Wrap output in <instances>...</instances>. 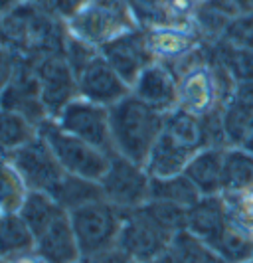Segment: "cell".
Returning <instances> with one entry per match:
<instances>
[{
    "mask_svg": "<svg viewBox=\"0 0 253 263\" xmlns=\"http://www.w3.org/2000/svg\"><path fill=\"white\" fill-rule=\"evenodd\" d=\"M131 263H137V261H131Z\"/></svg>",
    "mask_w": 253,
    "mask_h": 263,
    "instance_id": "obj_37",
    "label": "cell"
},
{
    "mask_svg": "<svg viewBox=\"0 0 253 263\" xmlns=\"http://www.w3.org/2000/svg\"><path fill=\"white\" fill-rule=\"evenodd\" d=\"M123 220L125 212L107 200H97L69 212V222L81 253H95L117 246Z\"/></svg>",
    "mask_w": 253,
    "mask_h": 263,
    "instance_id": "obj_4",
    "label": "cell"
},
{
    "mask_svg": "<svg viewBox=\"0 0 253 263\" xmlns=\"http://www.w3.org/2000/svg\"><path fill=\"white\" fill-rule=\"evenodd\" d=\"M227 204L229 222L247 230L253 236V188L241 190V192H229L224 194Z\"/></svg>",
    "mask_w": 253,
    "mask_h": 263,
    "instance_id": "obj_29",
    "label": "cell"
},
{
    "mask_svg": "<svg viewBox=\"0 0 253 263\" xmlns=\"http://www.w3.org/2000/svg\"><path fill=\"white\" fill-rule=\"evenodd\" d=\"M18 214L26 222V226L30 228V232L34 234V237H38L53 222H57L62 216H66L67 212L55 202V198L52 194L30 190Z\"/></svg>",
    "mask_w": 253,
    "mask_h": 263,
    "instance_id": "obj_20",
    "label": "cell"
},
{
    "mask_svg": "<svg viewBox=\"0 0 253 263\" xmlns=\"http://www.w3.org/2000/svg\"><path fill=\"white\" fill-rule=\"evenodd\" d=\"M162 257L168 263H224L208 241L188 230H182L172 237Z\"/></svg>",
    "mask_w": 253,
    "mask_h": 263,
    "instance_id": "obj_22",
    "label": "cell"
},
{
    "mask_svg": "<svg viewBox=\"0 0 253 263\" xmlns=\"http://www.w3.org/2000/svg\"><path fill=\"white\" fill-rule=\"evenodd\" d=\"M229 224V214L224 194L202 196L194 206L188 208L186 230L212 246Z\"/></svg>",
    "mask_w": 253,
    "mask_h": 263,
    "instance_id": "obj_15",
    "label": "cell"
},
{
    "mask_svg": "<svg viewBox=\"0 0 253 263\" xmlns=\"http://www.w3.org/2000/svg\"><path fill=\"white\" fill-rule=\"evenodd\" d=\"M131 93L160 113H170L178 109V73L168 64L154 62L139 76Z\"/></svg>",
    "mask_w": 253,
    "mask_h": 263,
    "instance_id": "obj_14",
    "label": "cell"
},
{
    "mask_svg": "<svg viewBox=\"0 0 253 263\" xmlns=\"http://www.w3.org/2000/svg\"><path fill=\"white\" fill-rule=\"evenodd\" d=\"M99 52L131 87L139 76L157 62L148 46L145 28H134L131 32L121 34L119 38L111 40L103 48H99Z\"/></svg>",
    "mask_w": 253,
    "mask_h": 263,
    "instance_id": "obj_11",
    "label": "cell"
},
{
    "mask_svg": "<svg viewBox=\"0 0 253 263\" xmlns=\"http://www.w3.org/2000/svg\"><path fill=\"white\" fill-rule=\"evenodd\" d=\"M10 162L16 166V171L20 172L28 188L38 190V192L50 194L66 174V171L62 168V164L57 162L55 155L52 153L50 145L40 137V133L28 145L12 151Z\"/></svg>",
    "mask_w": 253,
    "mask_h": 263,
    "instance_id": "obj_9",
    "label": "cell"
},
{
    "mask_svg": "<svg viewBox=\"0 0 253 263\" xmlns=\"http://www.w3.org/2000/svg\"><path fill=\"white\" fill-rule=\"evenodd\" d=\"M152 176L143 164H137L123 155H113L101 176L99 184L103 188V198L123 212L141 208L150 200Z\"/></svg>",
    "mask_w": 253,
    "mask_h": 263,
    "instance_id": "obj_5",
    "label": "cell"
},
{
    "mask_svg": "<svg viewBox=\"0 0 253 263\" xmlns=\"http://www.w3.org/2000/svg\"><path fill=\"white\" fill-rule=\"evenodd\" d=\"M0 109L14 111L28 121H32L36 127H40L46 119H50L46 105L42 101L40 79L36 76L34 62L22 55V62L14 73L8 87L0 93Z\"/></svg>",
    "mask_w": 253,
    "mask_h": 263,
    "instance_id": "obj_10",
    "label": "cell"
},
{
    "mask_svg": "<svg viewBox=\"0 0 253 263\" xmlns=\"http://www.w3.org/2000/svg\"><path fill=\"white\" fill-rule=\"evenodd\" d=\"M77 87L80 97L103 107H113L131 93V85L111 67L101 52L80 71Z\"/></svg>",
    "mask_w": 253,
    "mask_h": 263,
    "instance_id": "obj_12",
    "label": "cell"
},
{
    "mask_svg": "<svg viewBox=\"0 0 253 263\" xmlns=\"http://www.w3.org/2000/svg\"><path fill=\"white\" fill-rule=\"evenodd\" d=\"M75 263H131L129 255L121 251L117 246L95 253H81V257Z\"/></svg>",
    "mask_w": 253,
    "mask_h": 263,
    "instance_id": "obj_31",
    "label": "cell"
},
{
    "mask_svg": "<svg viewBox=\"0 0 253 263\" xmlns=\"http://www.w3.org/2000/svg\"><path fill=\"white\" fill-rule=\"evenodd\" d=\"M245 48H249V50H253V32H251V36L245 40V44H243Z\"/></svg>",
    "mask_w": 253,
    "mask_h": 263,
    "instance_id": "obj_36",
    "label": "cell"
},
{
    "mask_svg": "<svg viewBox=\"0 0 253 263\" xmlns=\"http://www.w3.org/2000/svg\"><path fill=\"white\" fill-rule=\"evenodd\" d=\"M134 28L141 26L129 0H83L67 16V32L97 50Z\"/></svg>",
    "mask_w": 253,
    "mask_h": 263,
    "instance_id": "obj_2",
    "label": "cell"
},
{
    "mask_svg": "<svg viewBox=\"0 0 253 263\" xmlns=\"http://www.w3.org/2000/svg\"><path fill=\"white\" fill-rule=\"evenodd\" d=\"M233 103L245 107L253 111V81H241V83H236V89L231 93V99Z\"/></svg>",
    "mask_w": 253,
    "mask_h": 263,
    "instance_id": "obj_32",
    "label": "cell"
},
{
    "mask_svg": "<svg viewBox=\"0 0 253 263\" xmlns=\"http://www.w3.org/2000/svg\"><path fill=\"white\" fill-rule=\"evenodd\" d=\"M145 30L157 62L170 67L180 66L206 46L196 26H154Z\"/></svg>",
    "mask_w": 253,
    "mask_h": 263,
    "instance_id": "obj_13",
    "label": "cell"
},
{
    "mask_svg": "<svg viewBox=\"0 0 253 263\" xmlns=\"http://www.w3.org/2000/svg\"><path fill=\"white\" fill-rule=\"evenodd\" d=\"M253 188V153L243 146H227L224 153V194Z\"/></svg>",
    "mask_w": 253,
    "mask_h": 263,
    "instance_id": "obj_23",
    "label": "cell"
},
{
    "mask_svg": "<svg viewBox=\"0 0 253 263\" xmlns=\"http://www.w3.org/2000/svg\"><path fill=\"white\" fill-rule=\"evenodd\" d=\"M251 263H253V259H251Z\"/></svg>",
    "mask_w": 253,
    "mask_h": 263,
    "instance_id": "obj_38",
    "label": "cell"
},
{
    "mask_svg": "<svg viewBox=\"0 0 253 263\" xmlns=\"http://www.w3.org/2000/svg\"><path fill=\"white\" fill-rule=\"evenodd\" d=\"M141 210L147 214L148 218L154 222L157 226H160L166 234L176 236L178 232L186 230L188 224V208L178 206L172 202H164V200H148L147 204L141 206Z\"/></svg>",
    "mask_w": 253,
    "mask_h": 263,
    "instance_id": "obj_28",
    "label": "cell"
},
{
    "mask_svg": "<svg viewBox=\"0 0 253 263\" xmlns=\"http://www.w3.org/2000/svg\"><path fill=\"white\" fill-rule=\"evenodd\" d=\"M212 248L224 263H251L253 259V236L231 222L213 241Z\"/></svg>",
    "mask_w": 253,
    "mask_h": 263,
    "instance_id": "obj_25",
    "label": "cell"
},
{
    "mask_svg": "<svg viewBox=\"0 0 253 263\" xmlns=\"http://www.w3.org/2000/svg\"><path fill=\"white\" fill-rule=\"evenodd\" d=\"M115 151L137 164H147L150 151L164 131L166 113L147 105L133 93L109 107Z\"/></svg>",
    "mask_w": 253,
    "mask_h": 263,
    "instance_id": "obj_1",
    "label": "cell"
},
{
    "mask_svg": "<svg viewBox=\"0 0 253 263\" xmlns=\"http://www.w3.org/2000/svg\"><path fill=\"white\" fill-rule=\"evenodd\" d=\"M150 198L190 208L200 200L202 194L200 190L194 186V182L182 172V174L166 176V178H152V182H150Z\"/></svg>",
    "mask_w": 253,
    "mask_h": 263,
    "instance_id": "obj_24",
    "label": "cell"
},
{
    "mask_svg": "<svg viewBox=\"0 0 253 263\" xmlns=\"http://www.w3.org/2000/svg\"><path fill=\"white\" fill-rule=\"evenodd\" d=\"M64 131L80 137L81 141L93 145L107 155H117L111 135L109 107L97 105L83 97L73 99L69 105L53 119Z\"/></svg>",
    "mask_w": 253,
    "mask_h": 263,
    "instance_id": "obj_6",
    "label": "cell"
},
{
    "mask_svg": "<svg viewBox=\"0 0 253 263\" xmlns=\"http://www.w3.org/2000/svg\"><path fill=\"white\" fill-rule=\"evenodd\" d=\"M36 137H38V127L32 121L14 111L0 109V145L8 153L28 145Z\"/></svg>",
    "mask_w": 253,
    "mask_h": 263,
    "instance_id": "obj_27",
    "label": "cell"
},
{
    "mask_svg": "<svg viewBox=\"0 0 253 263\" xmlns=\"http://www.w3.org/2000/svg\"><path fill=\"white\" fill-rule=\"evenodd\" d=\"M34 251L46 263H75L80 259L81 251L69 222V214L62 216L44 234L36 237Z\"/></svg>",
    "mask_w": 253,
    "mask_h": 263,
    "instance_id": "obj_16",
    "label": "cell"
},
{
    "mask_svg": "<svg viewBox=\"0 0 253 263\" xmlns=\"http://www.w3.org/2000/svg\"><path fill=\"white\" fill-rule=\"evenodd\" d=\"M226 148L206 146L198 151L188 162L184 174L200 190L202 196L224 194V153Z\"/></svg>",
    "mask_w": 253,
    "mask_h": 263,
    "instance_id": "obj_17",
    "label": "cell"
},
{
    "mask_svg": "<svg viewBox=\"0 0 253 263\" xmlns=\"http://www.w3.org/2000/svg\"><path fill=\"white\" fill-rule=\"evenodd\" d=\"M196 153L190 151L180 143H176L172 137H168L162 131L160 139L157 141L154 148L150 151L147 158L145 168L152 178H166V176H176L186 171L188 162L192 160Z\"/></svg>",
    "mask_w": 253,
    "mask_h": 263,
    "instance_id": "obj_18",
    "label": "cell"
},
{
    "mask_svg": "<svg viewBox=\"0 0 253 263\" xmlns=\"http://www.w3.org/2000/svg\"><path fill=\"white\" fill-rule=\"evenodd\" d=\"M6 160H10V153L0 145V164H2V162H6Z\"/></svg>",
    "mask_w": 253,
    "mask_h": 263,
    "instance_id": "obj_35",
    "label": "cell"
},
{
    "mask_svg": "<svg viewBox=\"0 0 253 263\" xmlns=\"http://www.w3.org/2000/svg\"><path fill=\"white\" fill-rule=\"evenodd\" d=\"M40 137L50 145L57 162L67 174H77L91 180H101L113 155L95 148L93 145L81 141L80 137L64 131L53 119H46L38 127Z\"/></svg>",
    "mask_w": 253,
    "mask_h": 263,
    "instance_id": "obj_3",
    "label": "cell"
},
{
    "mask_svg": "<svg viewBox=\"0 0 253 263\" xmlns=\"http://www.w3.org/2000/svg\"><path fill=\"white\" fill-rule=\"evenodd\" d=\"M32 62L40 79L42 101L50 119H55L73 99L80 97L77 76L64 53H44L32 58Z\"/></svg>",
    "mask_w": 253,
    "mask_h": 263,
    "instance_id": "obj_8",
    "label": "cell"
},
{
    "mask_svg": "<svg viewBox=\"0 0 253 263\" xmlns=\"http://www.w3.org/2000/svg\"><path fill=\"white\" fill-rule=\"evenodd\" d=\"M30 188L10 160L0 164V214H18Z\"/></svg>",
    "mask_w": 253,
    "mask_h": 263,
    "instance_id": "obj_26",
    "label": "cell"
},
{
    "mask_svg": "<svg viewBox=\"0 0 253 263\" xmlns=\"http://www.w3.org/2000/svg\"><path fill=\"white\" fill-rule=\"evenodd\" d=\"M238 16H253V0H233Z\"/></svg>",
    "mask_w": 253,
    "mask_h": 263,
    "instance_id": "obj_34",
    "label": "cell"
},
{
    "mask_svg": "<svg viewBox=\"0 0 253 263\" xmlns=\"http://www.w3.org/2000/svg\"><path fill=\"white\" fill-rule=\"evenodd\" d=\"M50 194L55 198V202L67 214L77 210L81 206L93 204L97 200H105L99 180H91V178L77 176V174H67V172L64 174V178L55 184V188Z\"/></svg>",
    "mask_w": 253,
    "mask_h": 263,
    "instance_id": "obj_19",
    "label": "cell"
},
{
    "mask_svg": "<svg viewBox=\"0 0 253 263\" xmlns=\"http://www.w3.org/2000/svg\"><path fill=\"white\" fill-rule=\"evenodd\" d=\"M20 62H22V55H18L10 48L0 44V93L4 91L8 87V83L12 81Z\"/></svg>",
    "mask_w": 253,
    "mask_h": 263,
    "instance_id": "obj_30",
    "label": "cell"
},
{
    "mask_svg": "<svg viewBox=\"0 0 253 263\" xmlns=\"http://www.w3.org/2000/svg\"><path fill=\"white\" fill-rule=\"evenodd\" d=\"M6 263H46V261L42 259L36 251L32 250V251H28V253H22V255L14 257V259H10V261H6Z\"/></svg>",
    "mask_w": 253,
    "mask_h": 263,
    "instance_id": "obj_33",
    "label": "cell"
},
{
    "mask_svg": "<svg viewBox=\"0 0 253 263\" xmlns=\"http://www.w3.org/2000/svg\"><path fill=\"white\" fill-rule=\"evenodd\" d=\"M170 241L172 236L154 224L141 208L125 212L117 248L125 251L131 261L154 263L166 253Z\"/></svg>",
    "mask_w": 253,
    "mask_h": 263,
    "instance_id": "obj_7",
    "label": "cell"
},
{
    "mask_svg": "<svg viewBox=\"0 0 253 263\" xmlns=\"http://www.w3.org/2000/svg\"><path fill=\"white\" fill-rule=\"evenodd\" d=\"M36 248V237L20 214H0V259L10 261Z\"/></svg>",
    "mask_w": 253,
    "mask_h": 263,
    "instance_id": "obj_21",
    "label": "cell"
}]
</instances>
